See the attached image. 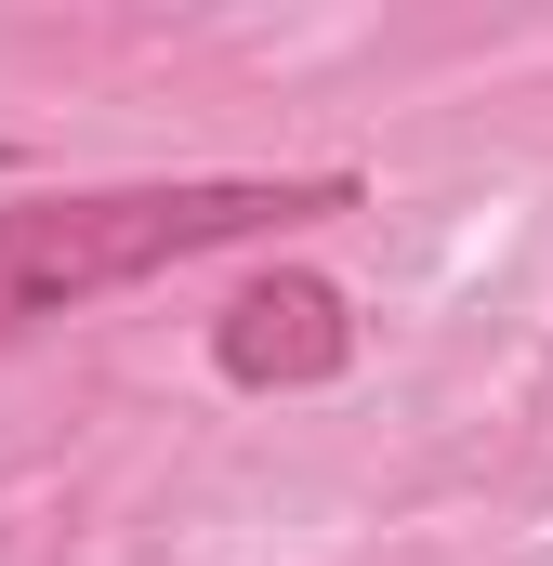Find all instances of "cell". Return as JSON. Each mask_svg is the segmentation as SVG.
Here are the masks:
<instances>
[{"instance_id": "obj_1", "label": "cell", "mask_w": 553, "mask_h": 566, "mask_svg": "<svg viewBox=\"0 0 553 566\" xmlns=\"http://www.w3.org/2000/svg\"><path fill=\"white\" fill-rule=\"evenodd\" d=\"M303 211H356V171H225V185H93V198H13L0 211V356L133 277H171L198 251L276 238Z\"/></svg>"}, {"instance_id": "obj_2", "label": "cell", "mask_w": 553, "mask_h": 566, "mask_svg": "<svg viewBox=\"0 0 553 566\" xmlns=\"http://www.w3.org/2000/svg\"><path fill=\"white\" fill-rule=\"evenodd\" d=\"M343 356H356V316H343V290L303 277V264H264L251 290H225V316H211V369L251 382V396H316V382H343Z\"/></svg>"}]
</instances>
